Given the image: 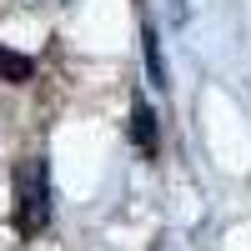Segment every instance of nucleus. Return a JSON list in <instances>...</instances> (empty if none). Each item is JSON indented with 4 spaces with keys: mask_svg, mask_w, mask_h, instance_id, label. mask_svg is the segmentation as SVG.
<instances>
[{
    "mask_svg": "<svg viewBox=\"0 0 251 251\" xmlns=\"http://www.w3.org/2000/svg\"><path fill=\"white\" fill-rule=\"evenodd\" d=\"M50 226V166L46 156H25L15 166V231L35 241Z\"/></svg>",
    "mask_w": 251,
    "mask_h": 251,
    "instance_id": "nucleus-1",
    "label": "nucleus"
},
{
    "mask_svg": "<svg viewBox=\"0 0 251 251\" xmlns=\"http://www.w3.org/2000/svg\"><path fill=\"white\" fill-rule=\"evenodd\" d=\"M131 141H136V151H141L146 161L161 156V126H156V111H151V100H146V96L131 100Z\"/></svg>",
    "mask_w": 251,
    "mask_h": 251,
    "instance_id": "nucleus-2",
    "label": "nucleus"
},
{
    "mask_svg": "<svg viewBox=\"0 0 251 251\" xmlns=\"http://www.w3.org/2000/svg\"><path fill=\"white\" fill-rule=\"evenodd\" d=\"M141 55H146V75H151V86H161V91H166V55H161L156 25H141Z\"/></svg>",
    "mask_w": 251,
    "mask_h": 251,
    "instance_id": "nucleus-3",
    "label": "nucleus"
},
{
    "mask_svg": "<svg viewBox=\"0 0 251 251\" xmlns=\"http://www.w3.org/2000/svg\"><path fill=\"white\" fill-rule=\"evenodd\" d=\"M30 75H35V60H30V55L0 46V80H5V86H25Z\"/></svg>",
    "mask_w": 251,
    "mask_h": 251,
    "instance_id": "nucleus-4",
    "label": "nucleus"
}]
</instances>
